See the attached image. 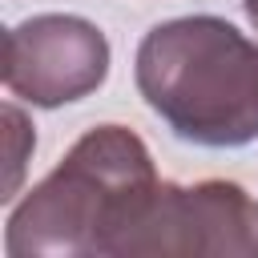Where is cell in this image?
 <instances>
[{
	"mask_svg": "<svg viewBox=\"0 0 258 258\" xmlns=\"http://www.w3.org/2000/svg\"><path fill=\"white\" fill-rule=\"evenodd\" d=\"M157 189L149 145L129 125H93L4 222L8 258H113Z\"/></svg>",
	"mask_w": 258,
	"mask_h": 258,
	"instance_id": "cell-1",
	"label": "cell"
},
{
	"mask_svg": "<svg viewBox=\"0 0 258 258\" xmlns=\"http://www.w3.org/2000/svg\"><path fill=\"white\" fill-rule=\"evenodd\" d=\"M145 105L206 149L258 141V44L222 16H173L153 24L133 56Z\"/></svg>",
	"mask_w": 258,
	"mask_h": 258,
	"instance_id": "cell-2",
	"label": "cell"
},
{
	"mask_svg": "<svg viewBox=\"0 0 258 258\" xmlns=\"http://www.w3.org/2000/svg\"><path fill=\"white\" fill-rule=\"evenodd\" d=\"M153 254H210V258H258V202L246 185L206 177L194 185L157 181L141 218L117 242L113 258Z\"/></svg>",
	"mask_w": 258,
	"mask_h": 258,
	"instance_id": "cell-3",
	"label": "cell"
},
{
	"mask_svg": "<svg viewBox=\"0 0 258 258\" xmlns=\"http://www.w3.org/2000/svg\"><path fill=\"white\" fill-rule=\"evenodd\" d=\"M109 64V36L73 12L24 16L4 36V89L36 109H60L97 93Z\"/></svg>",
	"mask_w": 258,
	"mask_h": 258,
	"instance_id": "cell-4",
	"label": "cell"
},
{
	"mask_svg": "<svg viewBox=\"0 0 258 258\" xmlns=\"http://www.w3.org/2000/svg\"><path fill=\"white\" fill-rule=\"evenodd\" d=\"M0 125H4V161H8L4 198H16L20 194V181H24V165L32 161V149H36V129H32V121L12 101L0 109Z\"/></svg>",
	"mask_w": 258,
	"mask_h": 258,
	"instance_id": "cell-5",
	"label": "cell"
},
{
	"mask_svg": "<svg viewBox=\"0 0 258 258\" xmlns=\"http://www.w3.org/2000/svg\"><path fill=\"white\" fill-rule=\"evenodd\" d=\"M246 16H250V24L258 28V0H246Z\"/></svg>",
	"mask_w": 258,
	"mask_h": 258,
	"instance_id": "cell-6",
	"label": "cell"
}]
</instances>
